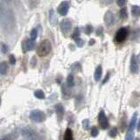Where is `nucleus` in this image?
<instances>
[{
    "mask_svg": "<svg viewBox=\"0 0 140 140\" xmlns=\"http://www.w3.org/2000/svg\"><path fill=\"white\" fill-rule=\"evenodd\" d=\"M131 72L132 74H137L139 71V67L137 65V60H136V55L133 54L131 56Z\"/></svg>",
    "mask_w": 140,
    "mask_h": 140,
    "instance_id": "0eeeda50",
    "label": "nucleus"
},
{
    "mask_svg": "<svg viewBox=\"0 0 140 140\" xmlns=\"http://www.w3.org/2000/svg\"><path fill=\"white\" fill-rule=\"evenodd\" d=\"M34 96H36L37 98H39V99H44L45 98V94L44 92L42 91V90H36L34 93Z\"/></svg>",
    "mask_w": 140,
    "mask_h": 140,
    "instance_id": "aec40b11",
    "label": "nucleus"
},
{
    "mask_svg": "<svg viewBox=\"0 0 140 140\" xmlns=\"http://www.w3.org/2000/svg\"><path fill=\"white\" fill-rule=\"evenodd\" d=\"M117 5L119 6H121V7H123V6H124V5L126 4V2L124 1V0H118V1L116 2Z\"/></svg>",
    "mask_w": 140,
    "mask_h": 140,
    "instance_id": "7c9ffc66",
    "label": "nucleus"
},
{
    "mask_svg": "<svg viewBox=\"0 0 140 140\" xmlns=\"http://www.w3.org/2000/svg\"><path fill=\"white\" fill-rule=\"evenodd\" d=\"M92 31H93V27H92L91 26H89V25H88V26H86V28H85V32L87 34H90L92 32Z\"/></svg>",
    "mask_w": 140,
    "mask_h": 140,
    "instance_id": "c85d7f7f",
    "label": "nucleus"
},
{
    "mask_svg": "<svg viewBox=\"0 0 140 140\" xmlns=\"http://www.w3.org/2000/svg\"><path fill=\"white\" fill-rule=\"evenodd\" d=\"M126 140H133V131H127L126 137H125Z\"/></svg>",
    "mask_w": 140,
    "mask_h": 140,
    "instance_id": "a878e982",
    "label": "nucleus"
},
{
    "mask_svg": "<svg viewBox=\"0 0 140 140\" xmlns=\"http://www.w3.org/2000/svg\"><path fill=\"white\" fill-rule=\"evenodd\" d=\"M7 51H8L7 46H6V45H3V46H2V52H3L4 53H5Z\"/></svg>",
    "mask_w": 140,
    "mask_h": 140,
    "instance_id": "2f4dec72",
    "label": "nucleus"
},
{
    "mask_svg": "<svg viewBox=\"0 0 140 140\" xmlns=\"http://www.w3.org/2000/svg\"><path fill=\"white\" fill-rule=\"evenodd\" d=\"M128 33H129L128 27H122V28H120V29H119L116 32V37H115V40H116V42H118V43L123 42V41L127 38V36H128Z\"/></svg>",
    "mask_w": 140,
    "mask_h": 140,
    "instance_id": "20e7f679",
    "label": "nucleus"
},
{
    "mask_svg": "<svg viewBox=\"0 0 140 140\" xmlns=\"http://www.w3.org/2000/svg\"><path fill=\"white\" fill-rule=\"evenodd\" d=\"M102 27H99V29L96 32V34H97L98 36H100V35H102Z\"/></svg>",
    "mask_w": 140,
    "mask_h": 140,
    "instance_id": "72a5a7b5",
    "label": "nucleus"
},
{
    "mask_svg": "<svg viewBox=\"0 0 140 140\" xmlns=\"http://www.w3.org/2000/svg\"><path fill=\"white\" fill-rule=\"evenodd\" d=\"M131 12H132L133 16L138 17L140 16V7L138 5H132L131 6Z\"/></svg>",
    "mask_w": 140,
    "mask_h": 140,
    "instance_id": "f3484780",
    "label": "nucleus"
},
{
    "mask_svg": "<svg viewBox=\"0 0 140 140\" xmlns=\"http://www.w3.org/2000/svg\"><path fill=\"white\" fill-rule=\"evenodd\" d=\"M0 25L5 32H11L15 25L13 11L2 2L0 3Z\"/></svg>",
    "mask_w": 140,
    "mask_h": 140,
    "instance_id": "f257e3e1",
    "label": "nucleus"
},
{
    "mask_svg": "<svg viewBox=\"0 0 140 140\" xmlns=\"http://www.w3.org/2000/svg\"><path fill=\"white\" fill-rule=\"evenodd\" d=\"M0 102H1V100H0Z\"/></svg>",
    "mask_w": 140,
    "mask_h": 140,
    "instance_id": "58836bf2",
    "label": "nucleus"
},
{
    "mask_svg": "<svg viewBox=\"0 0 140 140\" xmlns=\"http://www.w3.org/2000/svg\"><path fill=\"white\" fill-rule=\"evenodd\" d=\"M24 45H25V49H26V51H31L33 49L35 43H34V40H26L25 41Z\"/></svg>",
    "mask_w": 140,
    "mask_h": 140,
    "instance_id": "f8f14e48",
    "label": "nucleus"
},
{
    "mask_svg": "<svg viewBox=\"0 0 140 140\" xmlns=\"http://www.w3.org/2000/svg\"><path fill=\"white\" fill-rule=\"evenodd\" d=\"M55 108V110H56V113L57 115H58V117L60 119L62 118L63 115H64V107L62 106V104L61 103H58L56 104L54 106Z\"/></svg>",
    "mask_w": 140,
    "mask_h": 140,
    "instance_id": "9b49d317",
    "label": "nucleus"
},
{
    "mask_svg": "<svg viewBox=\"0 0 140 140\" xmlns=\"http://www.w3.org/2000/svg\"><path fill=\"white\" fill-rule=\"evenodd\" d=\"M75 44L77 45V46L81 47L84 45V41H83V40H81V38H78L75 40Z\"/></svg>",
    "mask_w": 140,
    "mask_h": 140,
    "instance_id": "bb28decb",
    "label": "nucleus"
},
{
    "mask_svg": "<svg viewBox=\"0 0 140 140\" xmlns=\"http://www.w3.org/2000/svg\"><path fill=\"white\" fill-rule=\"evenodd\" d=\"M68 9H69V4L68 2L67 1H64L59 5L58 7V12L62 16H65L67 15V11H68Z\"/></svg>",
    "mask_w": 140,
    "mask_h": 140,
    "instance_id": "423d86ee",
    "label": "nucleus"
},
{
    "mask_svg": "<svg viewBox=\"0 0 140 140\" xmlns=\"http://www.w3.org/2000/svg\"><path fill=\"white\" fill-rule=\"evenodd\" d=\"M104 22L107 26H110L111 25H113V23H114V15H113L112 11H106L104 15Z\"/></svg>",
    "mask_w": 140,
    "mask_h": 140,
    "instance_id": "6e6552de",
    "label": "nucleus"
},
{
    "mask_svg": "<svg viewBox=\"0 0 140 140\" xmlns=\"http://www.w3.org/2000/svg\"><path fill=\"white\" fill-rule=\"evenodd\" d=\"M88 44H89L90 46H91V45H94L95 44V40H93V39H92V40H89V43H88Z\"/></svg>",
    "mask_w": 140,
    "mask_h": 140,
    "instance_id": "f704fd0d",
    "label": "nucleus"
},
{
    "mask_svg": "<svg viewBox=\"0 0 140 140\" xmlns=\"http://www.w3.org/2000/svg\"><path fill=\"white\" fill-rule=\"evenodd\" d=\"M64 140H74L73 137V131L71 129H67L65 131L64 135Z\"/></svg>",
    "mask_w": 140,
    "mask_h": 140,
    "instance_id": "dca6fc26",
    "label": "nucleus"
},
{
    "mask_svg": "<svg viewBox=\"0 0 140 140\" xmlns=\"http://www.w3.org/2000/svg\"><path fill=\"white\" fill-rule=\"evenodd\" d=\"M9 61H10V63L12 64V65L15 64V63H16V59H15V57H14V55H11V56H10Z\"/></svg>",
    "mask_w": 140,
    "mask_h": 140,
    "instance_id": "c756f323",
    "label": "nucleus"
},
{
    "mask_svg": "<svg viewBox=\"0 0 140 140\" xmlns=\"http://www.w3.org/2000/svg\"><path fill=\"white\" fill-rule=\"evenodd\" d=\"M37 34H38V32H37V30L36 29H32V32H31V40H34L35 39L37 38Z\"/></svg>",
    "mask_w": 140,
    "mask_h": 140,
    "instance_id": "cd10ccee",
    "label": "nucleus"
},
{
    "mask_svg": "<svg viewBox=\"0 0 140 140\" xmlns=\"http://www.w3.org/2000/svg\"><path fill=\"white\" fill-rule=\"evenodd\" d=\"M98 123H99L101 128L103 130H106L109 126H110L109 121H108V119H107V116H105V113L102 110L100 111L99 115H98Z\"/></svg>",
    "mask_w": 140,
    "mask_h": 140,
    "instance_id": "39448f33",
    "label": "nucleus"
},
{
    "mask_svg": "<svg viewBox=\"0 0 140 140\" xmlns=\"http://www.w3.org/2000/svg\"><path fill=\"white\" fill-rule=\"evenodd\" d=\"M82 126L85 130H88V128H89V120L88 119H84L82 121Z\"/></svg>",
    "mask_w": 140,
    "mask_h": 140,
    "instance_id": "b1692460",
    "label": "nucleus"
},
{
    "mask_svg": "<svg viewBox=\"0 0 140 140\" xmlns=\"http://www.w3.org/2000/svg\"><path fill=\"white\" fill-rule=\"evenodd\" d=\"M51 50H52L51 42L48 40H44L43 41H41L40 44L39 45L38 49H37V53H38L39 56L45 57L47 54H49Z\"/></svg>",
    "mask_w": 140,
    "mask_h": 140,
    "instance_id": "f03ea898",
    "label": "nucleus"
},
{
    "mask_svg": "<svg viewBox=\"0 0 140 140\" xmlns=\"http://www.w3.org/2000/svg\"><path fill=\"white\" fill-rule=\"evenodd\" d=\"M72 27V23L69 21L68 19H63L61 23V29L64 33L69 32L70 29Z\"/></svg>",
    "mask_w": 140,
    "mask_h": 140,
    "instance_id": "1a4fd4ad",
    "label": "nucleus"
},
{
    "mask_svg": "<svg viewBox=\"0 0 140 140\" xmlns=\"http://www.w3.org/2000/svg\"><path fill=\"white\" fill-rule=\"evenodd\" d=\"M8 70V64L5 61H2L0 62V74L1 75H5L7 73Z\"/></svg>",
    "mask_w": 140,
    "mask_h": 140,
    "instance_id": "2eb2a0df",
    "label": "nucleus"
},
{
    "mask_svg": "<svg viewBox=\"0 0 140 140\" xmlns=\"http://www.w3.org/2000/svg\"><path fill=\"white\" fill-rule=\"evenodd\" d=\"M119 16H120L121 18L123 19H125V18H128V11H127V9L125 7H123L122 9L119 11Z\"/></svg>",
    "mask_w": 140,
    "mask_h": 140,
    "instance_id": "a211bd4d",
    "label": "nucleus"
},
{
    "mask_svg": "<svg viewBox=\"0 0 140 140\" xmlns=\"http://www.w3.org/2000/svg\"><path fill=\"white\" fill-rule=\"evenodd\" d=\"M22 134H23L24 137H27V138L29 139H34V137H35L34 132L29 128H24L23 131H22Z\"/></svg>",
    "mask_w": 140,
    "mask_h": 140,
    "instance_id": "9d476101",
    "label": "nucleus"
},
{
    "mask_svg": "<svg viewBox=\"0 0 140 140\" xmlns=\"http://www.w3.org/2000/svg\"><path fill=\"white\" fill-rule=\"evenodd\" d=\"M98 133H99V131H98V129L96 128V126L92 127V129H91V136H92V137H96V136L98 135Z\"/></svg>",
    "mask_w": 140,
    "mask_h": 140,
    "instance_id": "393cba45",
    "label": "nucleus"
},
{
    "mask_svg": "<svg viewBox=\"0 0 140 140\" xmlns=\"http://www.w3.org/2000/svg\"><path fill=\"white\" fill-rule=\"evenodd\" d=\"M116 135H117V129L116 128V127H114V128H112L110 131V132H109V136L111 137H115Z\"/></svg>",
    "mask_w": 140,
    "mask_h": 140,
    "instance_id": "412c9836",
    "label": "nucleus"
},
{
    "mask_svg": "<svg viewBox=\"0 0 140 140\" xmlns=\"http://www.w3.org/2000/svg\"><path fill=\"white\" fill-rule=\"evenodd\" d=\"M137 131H140V120L138 122V124H137Z\"/></svg>",
    "mask_w": 140,
    "mask_h": 140,
    "instance_id": "e433bc0d",
    "label": "nucleus"
},
{
    "mask_svg": "<svg viewBox=\"0 0 140 140\" xmlns=\"http://www.w3.org/2000/svg\"><path fill=\"white\" fill-rule=\"evenodd\" d=\"M0 140H11V139H10L8 137H3V138H1Z\"/></svg>",
    "mask_w": 140,
    "mask_h": 140,
    "instance_id": "c9c22d12",
    "label": "nucleus"
},
{
    "mask_svg": "<svg viewBox=\"0 0 140 140\" xmlns=\"http://www.w3.org/2000/svg\"><path fill=\"white\" fill-rule=\"evenodd\" d=\"M137 113H134V115L132 116V118H131V123H130L128 131H133L134 127L136 125V123H137Z\"/></svg>",
    "mask_w": 140,
    "mask_h": 140,
    "instance_id": "4468645a",
    "label": "nucleus"
},
{
    "mask_svg": "<svg viewBox=\"0 0 140 140\" xmlns=\"http://www.w3.org/2000/svg\"><path fill=\"white\" fill-rule=\"evenodd\" d=\"M28 140H35V139H28Z\"/></svg>",
    "mask_w": 140,
    "mask_h": 140,
    "instance_id": "4c0bfd02",
    "label": "nucleus"
},
{
    "mask_svg": "<svg viewBox=\"0 0 140 140\" xmlns=\"http://www.w3.org/2000/svg\"><path fill=\"white\" fill-rule=\"evenodd\" d=\"M50 21L51 23L53 25V21H54V24H56V22H55V20H56V18H55V16H54V11H53V10H50Z\"/></svg>",
    "mask_w": 140,
    "mask_h": 140,
    "instance_id": "4be33fe9",
    "label": "nucleus"
},
{
    "mask_svg": "<svg viewBox=\"0 0 140 140\" xmlns=\"http://www.w3.org/2000/svg\"><path fill=\"white\" fill-rule=\"evenodd\" d=\"M109 78H110V73H108V74H107V75L105 76L104 80H103V81H102V84H105V83H106V82L108 81Z\"/></svg>",
    "mask_w": 140,
    "mask_h": 140,
    "instance_id": "473e14b6",
    "label": "nucleus"
},
{
    "mask_svg": "<svg viewBox=\"0 0 140 140\" xmlns=\"http://www.w3.org/2000/svg\"><path fill=\"white\" fill-rule=\"evenodd\" d=\"M102 66H98V67H96V71H95V75H94L95 80H96V81H98L101 79V77H102Z\"/></svg>",
    "mask_w": 140,
    "mask_h": 140,
    "instance_id": "ddd939ff",
    "label": "nucleus"
},
{
    "mask_svg": "<svg viewBox=\"0 0 140 140\" xmlns=\"http://www.w3.org/2000/svg\"><path fill=\"white\" fill-rule=\"evenodd\" d=\"M67 83L68 87H73L74 84H75V79H74V76L72 75H69L67 78Z\"/></svg>",
    "mask_w": 140,
    "mask_h": 140,
    "instance_id": "6ab92c4d",
    "label": "nucleus"
},
{
    "mask_svg": "<svg viewBox=\"0 0 140 140\" xmlns=\"http://www.w3.org/2000/svg\"><path fill=\"white\" fill-rule=\"evenodd\" d=\"M72 38H73L74 40H76V39L80 38V30H79V28H78V27L75 28V32H74V34H73V36H72Z\"/></svg>",
    "mask_w": 140,
    "mask_h": 140,
    "instance_id": "5701e85b",
    "label": "nucleus"
},
{
    "mask_svg": "<svg viewBox=\"0 0 140 140\" xmlns=\"http://www.w3.org/2000/svg\"><path fill=\"white\" fill-rule=\"evenodd\" d=\"M30 118L32 119V121H34V122L40 123L45 121L46 115H45V113L43 112V111L35 110H32V112L30 113Z\"/></svg>",
    "mask_w": 140,
    "mask_h": 140,
    "instance_id": "7ed1b4c3",
    "label": "nucleus"
}]
</instances>
